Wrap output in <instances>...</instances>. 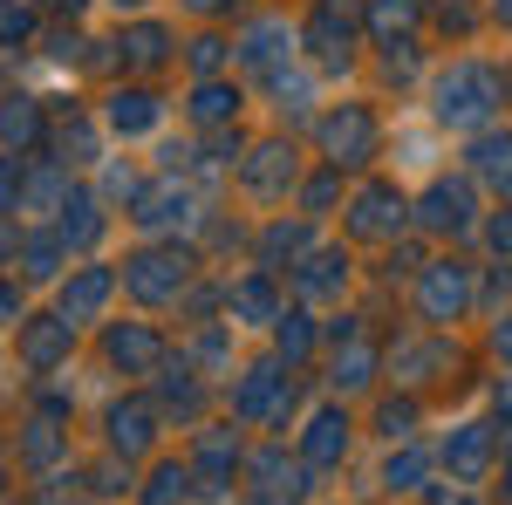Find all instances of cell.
<instances>
[{
    "label": "cell",
    "instance_id": "cell-1",
    "mask_svg": "<svg viewBox=\"0 0 512 505\" xmlns=\"http://www.w3.org/2000/svg\"><path fill=\"white\" fill-rule=\"evenodd\" d=\"M492 103H499V76L478 69V62H458L437 82V123H451V130H478L492 117Z\"/></svg>",
    "mask_w": 512,
    "mask_h": 505
},
{
    "label": "cell",
    "instance_id": "cell-2",
    "mask_svg": "<svg viewBox=\"0 0 512 505\" xmlns=\"http://www.w3.org/2000/svg\"><path fill=\"white\" fill-rule=\"evenodd\" d=\"M185 273H192V253H178V246H151V253H137V260L123 267V287H130L137 301L164 308V301L185 294Z\"/></svg>",
    "mask_w": 512,
    "mask_h": 505
},
{
    "label": "cell",
    "instance_id": "cell-3",
    "mask_svg": "<svg viewBox=\"0 0 512 505\" xmlns=\"http://www.w3.org/2000/svg\"><path fill=\"white\" fill-rule=\"evenodd\" d=\"M417 308H424V321H458V314L472 308V267L431 260L424 280H417Z\"/></svg>",
    "mask_w": 512,
    "mask_h": 505
},
{
    "label": "cell",
    "instance_id": "cell-4",
    "mask_svg": "<svg viewBox=\"0 0 512 505\" xmlns=\"http://www.w3.org/2000/svg\"><path fill=\"white\" fill-rule=\"evenodd\" d=\"M321 151H328L335 171H342V164H369V157H376V117H369L362 103H342L335 117L321 123Z\"/></svg>",
    "mask_w": 512,
    "mask_h": 505
},
{
    "label": "cell",
    "instance_id": "cell-5",
    "mask_svg": "<svg viewBox=\"0 0 512 505\" xmlns=\"http://www.w3.org/2000/svg\"><path fill=\"white\" fill-rule=\"evenodd\" d=\"M349 458V417L342 410H315L308 430H301V465H342Z\"/></svg>",
    "mask_w": 512,
    "mask_h": 505
},
{
    "label": "cell",
    "instance_id": "cell-6",
    "mask_svg": "<svg viewBox=\"0 0 512 505\" xmlns=\"http://www.w3.org/2000/svg\"><path fill=\"white\" fill-rule=\"evenodd\" d=\"M192 471L205 478V492H226V485H233V471H239V437H233V430H198Z\"/></svg>",
    "mask_w": 512,
    "mask_h": 505
},
{
    "label": "cell",
    "instance_id": "cell-7",
    "mask_svg": "<svg viewBox=\"0 0 512 505\" xmlns=\"http://www.w3.org/2000/svg\"><path fill=\"white\" fill-rule=\"evenodd\" d=\"M280 396H287V376H280V362H260V369H246L233 389V410L246 417V424H260V417H274Z\"/></svg>",
    "mask_w": 512,
    "mask_h": 505
},
{
    "label": "cell",
    "instance_id": "cell-8",
    "mask_svg": "<svg viewBox=\"0 0 512 505\" xmlns=\"http://www.w3.org/2000/svg\"><path fill=\"white\" fill-rule=\"evenodd\" d=\"M69 342H76V321L69 314H41V321H28V335H21V362L28 369H55L69 355Z\"/></svg>",
    "mask_w": 512,
    "mask_h": 505
},
{
    "label": "cell",
    "instance_id": "cell-9",
    "mask_svg": "<svg viewBox=\"0 0 512 505\" xmlns=\"http://www.w3.org/2000/svg\"><path fill=\"white\" fill-rule=\"evenodd\" d=\"M151 444H158V410H151V403H137V396L117 403V410H110V451L137 458V451H151Z\"/></svg>",
    "mask_w": 512,
    "mask_h": 505
},
{
    "label": "cell",
    "instance_id": "cell-10",
    "mask_svg": "<svg viewBox=\"0 0 512 505\" xmlns=\"http://www.w3.org/2000/svg\"><path fill=\"white\" fill-rule=\"evenodd\" d=\"M444 465H451V478H485V465H492V424H458L451 430V444H444Z\"/></svg>",
    "mask_w": 512,
    "mask_h": 505
},
{
    "label": "cell",
    "instance_id": "cell-11",
    "mask_svg": "<svg viewBox=\"0 0 512 505\" xmlns=\"http://www.w3.org/2000/svg\"><path fill=\"white\" fill-rule=\"evenodd\" d=\"M110 294H117V273H110V267H82L76 280L62 287V314L82 328V321H96V314H103V301H110Z\"/></svg>",
    "mask_w": 512,
    "mask_h": 505
},
{
    "label": "cell",
    "instance_id": "cell-12",
    "mask_svg": "<svg viewBox=\"0 0 512 505\" xmlns=\"http://www.w3.org/2000/svg\"><path fill=\"white\" fill-rule=\"evenodd\" d=\"M110 362H117L123 376H144V369H158L164 362V342L144 328V321H130V328H110Z\"/></svg>",
    "mask_w": 512,
    "mask_h": 505
},
{
    "label": "cell",
    "instance_id": "cell-13",
    "mask_svg": "<svg viewBox=\"0 0 512 505\" xmlns=\"http://www.w3.org/2000/svg\"><path fill=\"white\" fill-rule=\"evenodd\" d=\"M424 226L431 233H472V185H431V198H424Z\"/></svg>",
    "mask_w": 512,
    "mask_h": 505
},
{
    "label": "cell",
    "instance_id": "cell-14",
    "mask_svg": "<svg viewBox=\"0 0 512 505\" xmlns=\"http://www.w3.org/2000/svg\"><path fill=\"white\" fill-rule=\"evenodd\" d=\"M280 55H294V35H287V21H260V28H246V41H239V62H246V69L274 76Z\"/></svg>",
    "mask_w": 512,
    "mask_h": 505
},
{
    "label": "cell",
    "instance_id": "cell-15",
    "mask_svg": "<svg viewBox=\"0 0 512 505\" xmlns=\"http://www.w3.org/2000/svg\"><path fill=\"white\" fill-rule=\"evenodd\" d=\"M287 185H294V151H287V144H267V151L246 157V192L280 198Z\"/></svg>",
    "mask_w": 512,
    "mask_h": 505
},
{
    "label": "cell",
    "instance_id": "cell-16",
    "mask_svg": "<svg viewBox=\"0 0 512 505\" xmlns=\"http://www.w3.org/2000/svg\"><path fill=\"white\" fill-rule=\"evenodd\" d=\"M396 226H403V198H396V192H383V185H376V192H362V198H355V233L390 239Z\"/></svg>",
    "mask_w": 512,
    "mask_h": 505
},
{
    "label": "cell",
    "instance_id": "cell-17",
    "mask_svg": "<svg viewBox=\"0 0 512 505\" xmlns=\"http://www.w3.org/2000/svg\"><path fill=\"white\" fill-rule=\"evenodd\" d=\"M96 233H103V212H96V198H89V192L62 198V226H55V239L82 253V246H96Z\"/></svg>",
    "mask_w": 512,
    "mask_h": 505
},
{
    "label": "cell",
    "instance_id": "cell-18",
    "mask_svg": "<svg viewBox=\"0 0 512 505\" xmlns=\"http://www.w3.org/2000/svg\"><path fill=\"white\" fill-rule=\"evenodd\" d=\"M226 301H233V314L253 321V328H260V321H280V301H274V280H267V273H246Z\"/></svg>",
    "mask_w": 512,
    "mask_h": 505
},
{
    "label": "cell",
    "instance_id": "cell-19",
    "mask_svg": "<svg viewBox=\"0 0 512 505\" xmlns=\"http://www.w3.org/2000/svg\"><path fill=\"white\" fill-rule=\"evenodd\" d=\"M62 451H69V437H62L55 417H35V424L21 430V465H28V471H48Z\"/></svg>",
    "mask_w": 512,
    "mask_h": 505
},
{
    "label": "cell",
    "instance_id": "cell-20",
    "mask_svg": "<svg viewBox=\"0 0 512 505\" xmlns=\"http://www.w3.org/2000/svg\"><path fill=\"white\" fill-rule=\"evenodd\" d=\"M185 212H192V198L171 192V185H158L151 198H137V212H130V219H137L144 233H158V226H185Z\"/></svg>",
    "mask_w": 512,
    "mask_h": 505
},
{
    "label": "cell",
    "instance_id": "cell-21",
    "mask_svg": "<svg viewBox=\"0 0 512 505\" xmlns=\"http://www.w3.org/2000/svg\"><path fill=\"white\" fill-rule=\"evenodd\" d=\"M35 137H41L35 96H7V103H0V144H14V151H21V144H35Z\"/></svg>",
    "mask_w": 512,
    "mask_h": 505
},
{
    "label": "cell",
    "instance_id": "cell-22",
    "mask_svg": "<svg viewBox=\"0 0 512 505\" xmlns=\"http://www.w3.org/2000/svg\"><path fill=\"white\" fill-rule=\"evenodd\" d=\"M110 123H117L123 137H137V130L158 123V103H151L144 89H117V96H110Z\"/></svg>",
    "mask_w": 512,
    "mask_h": 505
},
{
    "label": "cell",
    "instance_id": "cell-23",
    "mask_svg": "<svg viewBox=\"0 0 512 505\" xmlns=\"http://www.w3.org/2000/svg\"><path fill=\"white\" fill-rule=\"evenodd\" d=\"M342 280H349V260H342V253H315L308 267L294 273V287H301V294H335Z\"/></svg>",
    "mask_w": 512,
    "mask_h": 505
},
{
    "label": "cell",
    "instance_id": "cell-24",
    "mask_svg": "<svg viewBox=\"0 0 512 505\" xmlns=\"http://www.w3.org/2000/svg\"><path fill=\"white\" fill-rule=\"evenodd\" d=\"M472 171L492 185H512V137H478L472 144Z\"/></svg>",
    "mask_w": 512,
    "mask_h": 505
},
{
    "label": "cell",
    "instance_id": "cell-25",
    "mask_svg": "<svg viewBox=\"0 0 512 505\" xmlns=\"http://www.w3.org/2000/svg\"><path fill=\"white\" fill-rule=\"evenodd\" d=\"M192 465H158V478H151V492H144V505H185V492H192Z\"/></svg>",
    "mask_w": 512,
    "mask_h": 505
},
{
    "label": "cell",
    "instance_id": "cell-26",
    "mask_svg": "<svg viewBox=\"0 0 512 505\" xmlns=\"http://www.w3.org/2000/svg\"><path fill=\"white\" fill-rule=\"evenodd\" d=\"M233 110H239V89H226V82H205L198 103H192L198 123H219V117H233Z\"/></svg>",
    "mask_w": 512,
    "mask_h": 505
},
{
    "label": "cell",
    "instance_id": "cell-27",
    "mask_svg": "<svg viewBox=\"0 0 512 505\" xmlns=\"http://www.w3.org/2000/svg\"><path fill=\"white\" fill-rule=\"evenodd\" d=\"M308 349H315V328H308V314H280V355H287V362H301Z\"/></svg>",
    "mask_w": 512,
    "mask_h": 505
},
{
    "label": "cell",
    "instance_id": "cell-28",
    "mask_svg": "<svg viewBox=\"0 0 512 505\" xmlns=\"http://www.w3.org/2000/svg\"><path fill=\"white\" fill-rule=\"evenodd\" d=\"M164 410H185V417L198 410V383H192V369H185V362L164 376Z\"/></svg>",
    "mask_w": 512,
    "mask_h": 505
},
{
    "label": "cell",
    "instance_id": "cell-29",
    "mask_svg": "<svg viewBox=\"0 0 512 505\" xmlns=\"http://www.w3.org/2000/svg\"><path fill=\"white\" fill-rule=\"evenodd\" d=\"M123 48H130V62H137V69H151V62H164V48H171V41H164V28H130Z\"/></svg>",
    "mask_w": 512,
    "mask_h": 505
},
{
    "label": "cell",
    "instance_id": "cell-30",
    "mask_svg": "<svg viewBox=\"0 0 512 505\" xmlns=\"http://www.w3.org/2000/svg\"><path fill=\"white\" fill-rule=\"evenodd\" d=\"M369 369H376L369 349H349L342 362H335V389H362V383H369Z\"/></svg>",
    "mask_w": 512,
    "mask_h": 505
},
{
    "label": "cell",
    "instance_id": "cell-31",
    "mask_svg": "<svg viewBox=\"0 0 512 505\" xmlns=\"http://www.w3.org/2000/svg\"><path fill=\"white\" fill-rule=\"evenodd\" d=\"M28 35H35V14H28L21 0H7V7H0V41H28Z\"/></svg>",
    "mask_w": 512,
    "mask_h": 505
},
{
    "label": "cell",
    "instance_id": "cell-32",
    "mask_svg": "<svg viewBox=\"0 0 512 505\" xmlns=\"http://www.w3.org/2000/svg\"><path fill=\"white\" fill-rule=\"evenodd\" d=\"M417 21V0H376V35H390V28H410Z\"/></svg>",
    "mask_w": 512,
    "mask_h": 505
},
{
    "label": "cell",
    "instance_id": "cell-33",
    "mask_svg": "<svg viewBox=\"0 0 512 505\" xmlns=\"http://www.w3.org/2000/svg\"><path fill=\"white\" fill-rule=\"evenodd\" d=\"M28 280H55V239H28Z\"/></svg>",
    "mask_w": 512,
    "mask_h": 505
},
{
    "label": "cell",
    "instance_id": "cell-34",
    "mask_svg": "<svg viewBox=\"0 0 512 505\" xmlns=\"http://www.w3.org/2000/svg\"><path fill=\"white\" fill-rule=\"evenodd\" d=\"M417 478H424V458H417V451L390 458V492H417Z\"/></svg>",
    "mask_w": 512,
    "mask_h": 505
},
{
    "label": "cell",
    "instance_id": "cell-35",
    "mask_svg": "<svg viewBox=\"0 0 512 505\" xmlns=\"http://www.w3.org/2000/svg\"><path fill=\"white\" fill-rule=\"evenodd\" d=\"M410 430H417V403H390V410H383V437H396V444H403Z\"/></svg>",
    "mask_w": 512,
    "mask_h": 505
},
{
    "label": "cell",
    "instance_id": "cell-36",
    "mask_svg": "<svg viewBox=\"0 0 512 505\" xmlns=\"http://www.w3.org/2000/svg\"><path fill=\"white\" fill-rule=\"evenodd\" d=\"M308 246V233H287V226H274L267 233V260H280V253H301Z\"/></svg>",
    "mask_w": 512,
    "mask_h": 505
},
{
    "label": "cell",
    "instance_id": "cell-37",
    "mask_svg": "<svg viewBox=\"0 0 512 505\" xmlns=\"http://www.w3.org/2000/svg\"><path fill=\"white\" fill-rule=\"evenodd\" d=\"M14 198H21V171L0 157V212H14Z\"/></svg>",
    "mask_w": 512,
    "mask_h": 505
},
{
    "label": "cell",
    "instance_id": "cell-38",
    "mask_svg": "<svg viewBox=\"0 0 512 505\" xmlns=\"http://www.w3.org/2000/svg\"><path fill=\"white\" fill-rule=\"evenodd\" d=\"M219 62H226V41H212V35H205V41L192 48V69H219Z\"/></svg>",
    "mask_w": 512,
    "mask_h": 505
},
{
    "label": "cell",
    "instance_id": "cell-39",
    "mask_svg": "<svg viewBox=\"0 0 512 505\" xmlns=\"http://www.w3.org/2000/svg\"><path fill=\"white\" fill-rule=\"evenodd\" d=\"M96 492H103V499H110V492H130V465H103V471H96Z\"/></svg>",
    "mask_w": 512,
    "mask_h": 505
},
{
    "label": "cell",
    "instance_id": "cell-40",
    "mask_svg": "<svg viewBox=\"0 0 512 505\" xmlns=\"http://www.w3.org/2000/svg\"><path fill=\"white\" fill-rule=\"evenodd\" d=\"M492 246H499V253H512V205L492 219Z\"/></svg>",
    "mask_w": 512,
    "mask_h": 505
},
{
    "label": "cell",
    "instance_id": "cell-41",
    "mask_svg": "<svg viewBox=\"0 0 512 505\" xmlns=\"http://www.w3.org/2000/svg\"><path fill=\"white\" fill-rule=\"evenodd\" d=\"M492 349H499V355H506V362H512V314H506V321H499V328H492Z\"/></svg>",
    "mask_w": 512,
    "mask_h": 505
},
{
    "label": "cell",
    "instance_id": "cell-42",
    "mask_svg": "<svg viewBox=\"0 0 512 505\" xmlns=\"http://www.w3.org/2000/svg\"><path fill=\"white\" fill-rule=\"evenodd\" d=\"M0 321H21V294L14 287H0Z\"/></svg>",
    "mask_w": 512,
    "mask_h": 505
},
{
    "label": "cell",
    "instance_id": "cell-43",
    "mask_svg": "<svg viewBox=\"0 0 512 505\" xmlns=\"http://www.w3.org/2000/svg\"><path fill=\"white\" fill-rule=\"evenodd\" d=\"M192 7H198V14H219V7H226V0H192Z\"/></svg>",
    "mask_w": 512,
    "mask_h": 505
},
{
    "label": "cell",
    "instance_id": "cell-44",
    "mask_svg": "<svg viewBox=\"0 0 512 505\" xmlns=\"http://www.w3.org/2000/svg\"><path fill=\"white\" fill-rule=\"evenodd\" d=\"M117 7H144V0H117Z\"/></svg>",
    "mask_w": 512,
    "mask_h": 505
},
{
    "label": "cell",
    "instance_id": "cell-45",
    "mask_svg": "<svg viewBox=\"0 0 512 505\" xmlns=\"http://www.w3.org/2000/svg\"><path fill=\"white\" fill-rule=\"evenodd\" d=\"M499 14H512V0H499Z\"/></svg>",
    "mask_w": 512,
    "mask_h": 505
}]
</instances>
